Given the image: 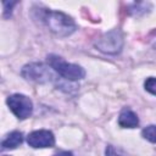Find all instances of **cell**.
<instances>
[{
	"instance_id": "6da1fadb",
	"label": "cell",
	"mask_w": 156,
	"mask_h": 156,
	"mask_svg": "<svg viewBox=\"0 0 156 156\" xmlns=\"http://www.w3.org/2000/svg\"><path fill=\"white\" fill-rule=\"evenodd\" d=\"M41 20L46 24L49 30L57 37H68L77 29V24L73 18L61 11L44 10Z\"/></svg>"
},
{
	"instance_id": "7a4b0ae2",
	"label": "cell",
	"mask_w": 156,
	"mask_h": 156,
	"mask_svg": "<svg viewBox=\"0 0 156 156\" xmlns=\"http://www.w3.org/2000/svg\"><path fill=\"white\" fill-rule=\"evenodd\" d=\"M46 61H48V65L58 76H61L62 78H65L69 82L80 80L85 77V71L80 66L74 65V63H69L57 55H49Z\"/></svg>"
},
{
	"instance_id": "3957f363",
	"label": "cell",
	"mask_w": 156,
	"mask_h": 156,
	"mask_svg": "<svg viewBox=\"0 0 156 156\" xmlns=\"http://www.w3.org/2000/svg\"><path fill=\"white\" fill-rule=\"evenodd\" d=\"M123 44H124V39L119 29H112L107 33H104L94 43L98 50L108 55H116L121 52Z\"/></svg>"
},
{
	"instance_id": "277c9868",
	"label": "cell",
	"mask_w": 156,
	"mask_h": 156,
	"mask_svg": "<svg viewBox=\"0 0 156 156\" xmlns=\"http://www.w3.org/2000/svg\"><path fill=\"white\" fill-rule=\"evenodd\" d=\"M52 71L54 69L50 66L48 67L40 62H32L23 66L21 74L26 80L44 84V83H50L55 80V76Z\"/></svg>"
},
{
	"instance_id": "5b68a950",
	"label": "cell",
	"mask_w": 156,
	"mask_h": 156,
	"mask_svg": "<svg viewBox=\"0 0 156 156\" xmlns=\"http://www.w3.org/2000/svg\"><path fill=\"white\" fill-rule=\"evenodd\" d=\"M10 110L18 119L28 118L33 112L32 100L23 94H12L6 100Z\"/></svg>"
},
{
	"instance_id": "8992f818",
	"label": "cell",
	"mask_w": 156,
	"mask_h": 156,
	"mask_svg": "<svg viewBox=\"0 0 156 156\" xmlns=\"http://www.w3.org/2000/svg\"><path fill=\"white\" fill-rule=\"evenodd\" d=\"M27 143L34 149L52 147L55 145V136L52 132L48 129H39L29 133L27 135Z\"/></svg>"
},
{
	"instance_id": "52a82bcc",
	"label": "cell",
	"mask_w": 156,
	"mask_h": 156,
	"mask_svg": "<svg viewBox=\"0 0 156 156\" xmlns=\"http://www.w3.org/2000/svg\"><path fill=\"white\" fill-rule=\"evenodd\" d=\"M118 124L122 128H135L139 124V118L130 108H123L118 116Z\"/></svg>"
},
{
	"instance_id": "ba28073f",
	"label": "cell",
	"mask_w": 156,
	"mask_h": 156,
	"mask_svg": "<svg viewBox=\"0 0 156 156\" xmlns=\"http://www.w3.org/2000/svg\"><path fill=\"white\" fill-rule=\"evenodd\" d=\"M23 141V134L18 130L11 132L10 134H7L2 141H1V147L4 150H11V149H16L17 146H20Z\"/></svg>"
},
{
	"instance_id": "9c48e42d",
	"label": "cell",
	"mask_w": 156,
	"mask_h": 156,
	"mask_svg": "<svg viewBox=\"0 0 156 156\" xmlns=\"http://www.w3.org/2000/svg\"><path fill=\"white\" fill-rule=\"evenodd\" d=\"M151 9L150 2H133L129 6V13L132 16H141L146 12H149Z\"/></svg>"
},
{
	"instance_id": "30bf717a",
	"label": "cell",
	"mask_w": 156,
	"mask_h": 156,
	"mask_svg": "<svg viewBox=\"0 0 156 156\" xmlns=\"http://www.w3.org/2000/svg\"><path fill=\"white\" fill-rule=\"evenodd\" d=\"M141 135L144 139L149 140L150 143L156 144V126L155 124H150L147 127H145L141 130Z\"/></svg>"
},
{
	"instance_id": "8fae6325",
	"label": "cell",
	"mask_w": 156,
	"mask_h": 156,
	"mask_svg": "<svg viewBox=\"0 0 156 156\" xmlns=\"http://www.w3.org/2000/svg\"><path fill=\"white\" fill-rule=\"evenodd\" d=\"M105 155L106 156H128L122 149L116 147L113 145H107L105 149Z\"/></svg>"
},
{
	"instance_id": "7c38bea8",
	"label": "cell",
	"mask_w": 156,
	"mask_h": 156,
	"mask_svg": "<svg viewBox=\"0 0 156 156\" xmlns=\"http://www.w3.org/2000/svg\"><path fill=\"white\" fill-rule=\"evenodd\" d=\"M144 87H145V90L146 91H149L152 95H156V78L155 77H149L145 80Z\"/></svg>"
},
{
	"instance_id": "4fadbf2b",
	"label": "cell",
	"mask_w": 156,
	"mask_h": 156,
	"mask_svg": "<svg viewBox=\"0 0 156 156\" xmlns=\"http://www.w3.org/2000/svg\"><path fill=\"white\" fill-rule=\"evenodd\" d=\"M17 4V1H11V2H7V1H2V6H4V12H2V16L6 18V17H10L11 12H12V7Z\"/></svg>"
},
{
	"instance_id": "5bb4252c",
	"label": "cell",
	"mask_w": 156,
	"mask_h": 156,
	"mask_svg": "<svg viewBox=\"0 0 156 156\" xmlns=\"http://www.w3.org/2000/svg\"><path fill=\"white\" fill-rule=\"evenodd\" d=\"M151 44H152V46H154V49L156 50V37H155V38H154V39L151 40Z\"/></svg>"
},
{
	"instance_id": "9a60e30c",
	"label": "cell",
	"mask_w": 156,
	"mask_h": 156,
	"mask_svg": "<svg viewBox=\"0 0 156 156\" xmlns=\"http://www.w3.org/2000/svg\"><path fill=\"white\" fill-rule=\"evenodd\" d=\"M4 156H7V155H4Z\"/></svg>"
}]
</instances>
